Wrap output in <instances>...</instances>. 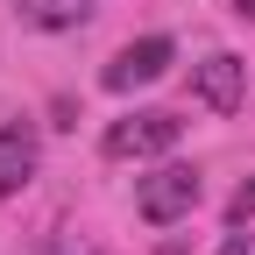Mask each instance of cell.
<instances>
[{"label": "cell", "instance_id": "6da1fadb", "mask_svg": "<svg viewBox=\"0 0 255 255\" xmlns=\"http://www.w3.org/2000/svg\"><path fill=\"white\" fill-rule=\"evenodd\" d=\"M177 135H184V121L177 114H121L107 135H100V149L114 156V163H142V156H163V149H177Z\"/></svg>", "mask_w": 255, "mask_h": 255}, {"label": "cell", "instance_id": "7a4b0ae2", "mask_svg": "<svg viewBox=\"0 0 255 255\" xmlns=\"http://www.w3.org/2000/svg\"><path fill=\"white\" fill-rule=\"evenodd\" d=\"M199 170L191 163H163V170H149L142 184H135V213L149 220V227H170V220H184L191 206H199Z\"/></svg>", "mask_w": 255, "mask_h": 255}, {"label": "cell", "instance_id": "3957f363", "mask_svg": "<svg viewBox=\"0 0 255 255\" xmlns=\"http://www.w3.org/2000/svg\"><path fill=\"white\" fill-rule=\"evenodd\" d=\"M170 57H177V43H170V36H142V43L114 50V64L100 71V85H107V92H135V85H156V78L170 71Z\"/></svg>", "mask_w": 255, "mask_h": 255}, {"label": "cell", "instance_id": "277c9868", "mask_svg": "<svg viewBox=\"0 0 255 255\" xmlns=\"http://www.w3.org/2000/svg\"><path fill=\"white\" fill-rule=\"evenodd\" d=\"M191 92H199L213 114H234L241 92H248V64H241L234 50H213L206 64H191Z\"/></svg>", "mask_w": 255, "mask_h": 255}, {"label": "cell", "instance_id": "5b68a950", "mask_svg": "<svg viewBox=\"0 0 255 255\" xmlns=\"http://www.w3.org/2000/svg\"><path fill=\"white\" fill-rule=\"evenodd\" d=\"M36 163H43L36 128H28V121H7V128H0V199H14V191L36 177Z\"/></svg>", "mask_w": 255, "mask_h": 255}, {"label": "cell", "instance_id": "8992f818", "mask_svg": "<svg viewBox=\"0 0 255 255\" xmlns=\"http://www.w3.org/2000/svg\"><path fill=\"white\" fill-rule=\"evenodd\" d=\"M14 14L28 28H78L92 14V0H14Z\"/></svg>", "mask_w": 255, "mask_h": 255}, {"label": "cell", "instance_id": "52a82bcc", "mask_svg": "<svg viewBox=\"0 0 255 255\" xmlns=\"http://www.w3.org/2000/svg\"><path fill=\"white\" fill-rule=\"evenodd\" d=\"M227 220H234V227H248V220H255V177H248L234 199H227Z\"/></svg>", "mask_w": 255, "mask_h": 255}, {"label": "cell", "instance_id": "ba28073f", "mask_svg": "<svg viewBox=\"0 0 255 255\" xmlns=\"http://www.w3.org/2000/svg\"><path fill=\"white\" fill-rule=\"evenodd\" d=\"M220 255H248V241H241V234H227V241H220Z\"/></svg>", "mask_w": 255, "mask_h": 255}, {"label": "cell", "instance_id": "9c48e42d", "mask_svg": "<svg viewBox=\"0 0 255 255\" xmlns=\"http://www.w3.org/2000/svg\"><path fill=\"white\" fill-rule=\"evenodd\" d=\"M234 7H241V14H248V21H255V0H234Z\"/></svg>", "mask_w": 255, "mask_h": 255}]
</instances>
